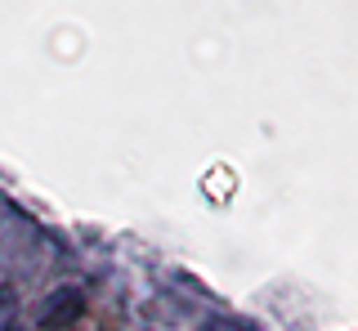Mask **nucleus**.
Returning a JSON list of instances; mask_svg holds the SVG:
<instances>
[{
    "label": "nucleus",
    "instance_id": "f257e3e1",
    "mask_svg": "<svg viewBox=\"0 0 358 331\" xmlns=\"http://www.w3.org/2000/svg\"><path fill=\"white\" fill-rule=\"evenodd\" d=\"M76 314H81V291H63V295H54V300L45 304V318H41V323L45 327H59L63 318H76Z\"/></svg>",
    "mask_w": 358,
    "mask_h": 331
}]
</instances>
